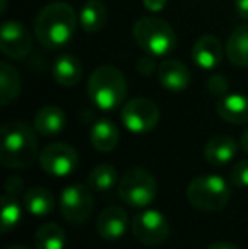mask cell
I'll list each match as a JSON object with an SVG mask.
<instances>
[{
  "instance_id": "6da1fadb",
  "label": "cell",
  "mask_w": 248,
  "mask_h": 249,
  "mask_svg": "<svg viewBox=\"0 0 248 249\" xmlns=\"http://www.w3.org/2000/svg\"><path fill=\"white\" fill-rule=\"evenodd\" d=\"M76 29V14L65 2H53L39 10L34 20L38 43L48 50L61 48L73 37Z\"/></svg>"
},
{
  "instance_id": "7a4b0ae2",
  "label": "cell",
  "mask_w": 248,
  "mask_h": 249,
  "mask_svg": "<svg viewBox=\"0 0 248 249\" xmlns=\"http://www.w3.org/2000/svg\"><path fill=\"white\" fill-rule=\"evenodd\" d=\"M36 160H39L36 132L20 121L7 122L0 131V163L20 170Z\"/></svg>"
},
{
  "instance_id": "3957f363",
  "label": "cell",
  "mask_w": 248,
  "mask_h": 249,
  "mask_svg": "<svg viewBox=\"0 0 248 249\" xmlns=\"http://www.w3.org/2000/svg\"><path fill=\"white\" fill-rule=\"evenodd\" d=\"M89 99L104 112L116 110L126 97V78L117 68L109 65L94 70L87 83Z\"/></svg>"
},
{
  "instance_id": "277c9868",
  "label": "cell",
  "mask_w": 248,
  "mask_h": 249,
  "mask_svg": "<svg viewBox=\"0 0 248 249\" xmlns=\"http://www.w3.org/2000/svg\"><path fill=\"white\" fill-rule=\"evenodd\" d=\"M134 41L146 54L169 56L177 48V36L169 22L158 17H141L133 27Z\"/></svg>"
},
{
  "instance_id": "5b68a950",
  "label": "cell",
  "mask_w": 248,
  "mask_h": 249,
  "mask_svg": "<svg viewBox=\"0 0 248 249\" xmlns=\"http://www.w3.org/2000/svg\"><path fill=\"white\" fill-rule=\"evenodd\" d=\"M186 197L192 207L202 212H216L228 205L231 198V188L216 175L197 177L187 185Z\"/></svg>"
},
{
  "instance_id": "8992f818",
  "label": "cell",
  "mask_w": 248,
  "mask_h": 249,
  "mask_svg": "<svg viewBox=\"0 0 248 249\" xmlns=\"http://www.w3.org/2000/svg\"><path fill=\"white\" fill-rule=\"evenodd\" d=\"M158 185L156 180L145 168H131L123 175L117 183V195L129 207L143 209L155 200Z\"/></svg>"
},
{
  "instance_id": "52a82bcc",
  "label": "cell",
  "mask_w": 248,
  "mask_h": 249,
  "mask_svg": "<svg viewBox=\"0 0 248 249\" xmlns=\"http://www.w3.org/2000/svg\"><path fill=\"white\" fill-rule=\"evenodd\" d=\"M131 232L138 243L145 246H160L169 239L170 224L160 210H139L131 222Z\"/></svg>"
},
{
  "instance_id": "ba28073f",
  "label": "cell",
  "mask_w": 248,
  "mask_h": 249,
  "mask_svg": "<svg viewBox=\"0 0 248 249\" xmlns=\"http://www.w3.org/2000/svg\"><path fill=\"white\" fill-rule=\"evenodd\" d=\"M121 121L124 127L133 134H148L156 127L160 121V110L150 99H133L126 102L121 110Z\"/></svg>"
},
{
  "instance_id": "9c48e42d",
  "label": "cell",
  "mask_w": 248,
  "mask_h": 249,
  "mask_svg": "<svg viewBox=\"0 0 248 249\" xmlns=\"http://www.w3.org/2000/svg\"><path fill=\"white\" fill-rule=\"evenodd\" d=\"M60 212L63 219L72 224H82L92 217L94 198L90 187L80 183H72L61 192Z\"/></svg>"
},
{
  "instance_id": "30bf717a",
  "label": "cell",
  "mask_w": 248,
  "mask_h": 249,
  "mask_svg": "<svg viewBox=\"0 0 248 249\" xmlns=\"http://www.w3.org/2000/svg\"><path fill=\"white\" fill-rule=\"evenodd\" d=\"M39 164L51 177H68L78 166V154L72 146L65 142L48 144L39 154Z\"/></svg>"
},
{
  "instance_id": "8fae6325",
  "label": "cell",
  "mask_w": 248,
  "mask_h": 249,
  "mask_svg": "<svg viewBox=\"0 0 248 249\" xmlns=\"http://www.w3.org/2000/svg\"><path fill=\"white\" fill-rule=\"evenodd\" d=\"M0 50L10 59H24L33 50V37L26 26L16 20L2 24L0 29Z\"/></svg>"
},
{
  "instance_id": "7c38bea8",
  "label": "cell",
  "mask_w": 248,
  "mask_h": 249,
  "mask_svg": "<svg viewBox=\"0 0 248 249\" xmlns=\"http://www.w3.org/2000/svg\"><path fill=\"white\" fill-rule=\"evenodd\" d=\"M128 229V213L123 207L111 205L97 217V232L106 241H117Z\"/></svg>"
},
{
  "instance_id": "4fadbf2b",
  "label": "cell",
  "mask_w": 248,
  "mask_h": 249,
  "mask_svg": "<svg viewBox=\"0 0 248 249\" xmlns=\"http://www.w3.org/2000/svg\"><path fill=\"white\" fill-rule=\"evenodd\" d=\"M221 41L214 36H202L192 46V59L201 70H214L223 59Z\"/></svg>"
},
{
  "instance_id": "5bb4252c",
  "label": "cell",
  "mask_w": 248,
  "mask_h": 249,
  "mask_svg": "<svg viewBox=\"0 0 248 249\" xmlns=\"http://www.w3.org/2000/svg\"><path fill=\"white\" fill-rule=\"evenodd\" d=\"M158 80L170 92H182L191 85V71L179 59H165L158 66Z\"/></svg>"
},
{
  "instance_id": "9a60e30c",
  "label": "cell",
  "mask_w": 248,
  "mask_h": 249,
  "mask_svg": "<svg viewBox=\"0 0 248 249\" xmlns=\"http://www.w3.org/2000/svg\"><path fill=\"white\" fill-rule=\"evenodd\" d=\"M216 112L229 124H248V97L240 93H226L218 99Z\"/></svg>"
},
{
  "instance_id": "2e32d148",
  "label": "cell",
  "mask_w": 248,
  "mask_h": 249,
  "mask_svg": "<svg viewBox=\"0 0 248 249\" xmlns=\"http://www.w3.org/2000/svg\"><path fill=\"white\" fill-rule=\"evenodd\" d=\"M236 141L229 136H214L204 146V158L211 166H225L235 158Z\"/></svg>"
},
{
  "instance_id": "e0dca14e",
  "label": "cell",
  "mask_w": 248,
  "mask_h": 249,
  "mask_svg": "<svg viewBox=\"0 0 248 249\" xmlns=\"http://www.w3.org/2000/svg\"><path fill=\"white\" fill-rule=\"evenodd\" d=\"M66 125V115L60 107L55 105H46V107L39 108L34 117V129L38 134L50 138V136H57L65 129Z\"/></svg>"
},
{
  "instance_id": "ac0fdd59",
  "label": "cell",
  "mask_w": 248,
  "mask_h": 249,
  "mask_svg": "<svg viewBox=\"0 0 248 249\" xmlns=\"http://www.w3.org/2000/svg\"><path fill=\"white\" fill-rule=\"evenodd\" d=\"M83 76V66L76 56L61 54L53 65V78L61 87H75Z\"/></svg>"
},
{
  "instance_id": "d6986e66",
  "label": "cell",
  "mask_w": 248,
  "mask_h": 249,
  "mask_svg": "<svg viewBox=\"0 0 248 249\" xmlns=\"http://www.w3.org/2000/svg\"><path fill=\"white\" fill-rule=\"evenodd\" d=\"M90 142L100 153H109V151L116 149L117 142H119V129L109 119H100L92 125Z\"/></svg>"
},
{
  "instance_id": "ffe728a7",
  "label": "cell",
  "mask_w": 248,
  "mask_h": 249,
  "mask_svg": "<svg viewBox=\"0 0 248 249\" xmlns=\"http://www.w3.org/2000/svg\"><path fill=\"white\" fill-rule=\"evenodd\" d=\"M24 209L36 217H44L53 212L55 197L50 190L43 187H31L22 197Z\"/></svg>"
},
{
  "instance_id": "44dd1931",
  "label": "cell",
  "mask_w": 248,
  "mask_h": 249,
  "mask_svg": "<svg viewBox=\"0 0 248 249\" xmlns=\"http://www.w3.org/2000/svg\"><path fill=\"white\" fill-rule=\"evenodd\" d=\"M225 51L233 65L248 68V24L236 27L229 34Z\"/></svg>"
},
{
  "instance_id": "7402d4cb",
  "label": "cell",
  "mask_w": 248,
  "mask_h": 249,
  "mask_svg": "<svg viewBox=\"0 0 248 249\" xmlns=\"http://www.w3.org/2000/svg\"><path fill=\"white\" fill-rule=\"evenodd\" d=\"M80 26L87 33H99L107 22V9L99 0H87L80 10Z\"/></svg>"
},
{
  "instance_id": "603a6c76",
  "label": "cell",
  "mask_w": 248,
  "mask_h": 249,
  "mask_svg": "<svg viewBox=\"0 0 248 249\" xmlns=\"http://www.w3.org/2000/svg\"><path fill=\"white\" fill-rule=\"evenodd\" d=\"M20 87H22V80L17 70L5 61L0 63V104L3 107L19 97Z\"/></svg>"
},
{
  "instance_id": "cb8c5ba5",
  "label": "cell",
  "mask_w": 248,
  "mask_h": 249,
  "mask_svg": "<svg viewBox=\"0 0 248 249\" xmlns=\"http://www.w3.org/2000/svg\"><path fill=\"white\" fill-rule=\"evenodd\" d=\"M34 244L36 249H65L66 234L58 224H43L34 234Z\"/></svg>"
},
{
  "instance_id": "d4e9b609",
  "label": "cell",
  "mask_w": 248,
  "mask_h": 249,
  "mask_svg": "<svg viewBox=\"0 0 248 249\" xmlns=\"http://www.w3.org/2000/svg\"><path fill=\"white\" fill-rule=\"evenodd\" d=\"M90 190L95 192H107L113 187L119 183V177H117V170L113 164H99L89 173L87 178Z\"/></svg>"
},
{
  "instance_id": "484cf974",
  "label": "cell",
  "mask_w": 248,
  "mask_h": 249,
  "mask_svg": "<svg viewBox=\"0 0 248 249\" xmlns=\"http://www.w3.org/2000/svg\"><path fill=\"white\" fill-rule=\"evenodd\" d=\"M20 220V205L16 197L3 194L2 197V212H0V231L7 234L17 226Z\"/></svg>"
},
{
  "instance_id": "4316f807",
  "label": "cell",
  "mask_w": 248,
  "mask_h": 249,
  "mask_svg": "<svg viewBox=\"0 0 248 249\" xmlns=\"http://www.w3.org/2000/svg\"><path fill=\"white\" fill-rule=\"evenodd\" d=\"M229 183L236 188H248V161H238L229 171Z\"/></svg>"
},
{
  "instance_id": "83f0119b",
  "label": "cell",
  "mask_w": 248,
  "mask_h": 249,
  "mask_svg": "<svg viewBox=\"0 0 248 249\" xmlns=\"http://www.w3.org/2000/svg\"><path fill=\"white\" fill-rule=\"evenodd\" d=\"M208 90H209V93H211V95L221 99V97L226 95V92H228V82H226L225 76L214 75V76H211V78H209Z\"/></svg>"
},
{
  "instance_id": "f1b7e54d",
  "label": "cell",
  "mask_w": 248,
  "mask_h": 249,
  "mask_svg": "<svg viewBox=\"0 0 248 249\" xmlns=\"http://www.w3.org/2000/svg\"><path fill=\"white\" fill-rule=\"evenodd\" d=\"M3 190H5L7 195L17 198L24 190V181L20 180L17 175H9L7 180H5V183H3Z\"/></svg>"
},
{
  "instance_id": "f546056e",
  "label": "cell",
  "mask_w": 248,
  "mask_h": 249,
  "mask_svg": "<svg viewBox=\"0 0 248 249\" xmlns=\"http://www.w3.org/2000/svg\"><path fill=\"white\" fill-rule=\"evenodd\" d=\"M143 3L150 12H160L167 5V0H143Z\"/></svg>"
},
{
  "instance_id": "4dcf8cb0",
  "label": "cell",
  "mask_w": 248,
  "mask_h": 249,
  "mask_svg": "<svg viewBox=\"0 0 248 249\" xmlns=\"http://www.w3.org/2000/svg\"><path fill=\"white\" fill-rule=\"evenodd\" d=\"M235 7H236V14L242 19H248V0H236Z\"/></svg>"
},
{
  "instance_id": "1f68e13d",
  "label": "cell",
  "mask_w": 248,
  "mask_h": 249,
  "mask_svg": "<svg viewBox=\"0 0 248 249\" xmlns=\"http://www.w3.org/2000/svg\"><path fill=\"white\" fill-rule=\"evenodd\" d=\"M208 249H240V248L235 246V244H231V243H226V241H219V243L211 244Z\"/></svg>"
},
{
  "instance_id": "d6a6232c",
  "label": "cell",
  "mask_w": 248,
  "mask_h": 249,
  "mask_svg": "<svg viewBox=\"0 0 248 249\" xmlns=\"http://www.w3.org/2000/svg\"><path fill=\"white\" fill-rule=\"evenodd\" d=\"M240 144H242V148L245 149V153L248 154V129L242 134V141H240Z\"/></svg>"
},
{
  "instance_id": "836d02e7",
  "label": "cell",
  "mask_w": 248,
  "mask_h": 249,
  "mask_svg": "<svg viewBox=\"0 0 248 249\" xmlns=\"http://www.w3.org/2000/svg\"><path fill=\"white\" fill-rule=\"evenodd\" d=\"M7 249H29V248H26V246H20V244H14V246H9Z\"/></svg>"
}]
</instances>
